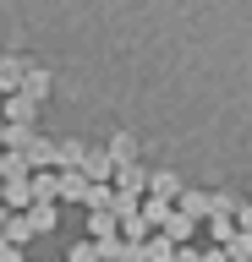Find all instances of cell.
Instances as JSON below:
<instances>
[{
	"label": "cell",
	"instance_id": "cell-13",
	"mask_svg": "<svg viewBox=\"0 0 252 262\" xmlns=\"http://www.w3.org/2000/svg\"><path fill=\"white\" fill-rule=\"evenodd\" d=\"M143 257H148V262H170V257H176V246H170L165 235H153V241L143 246Z\"/></svg>",
	"mask_w": 252,
	"mask_h": 262
},
{
	"label": "cell",
	"instance_id": "cell-15",
	"mask_svg": "<svg viewBox=\"0 0 252 262\" xmlns=\"http://www.w3.org/2000/svg\"><path fill=\"white\" fill-rule=\"evenodd\" d=\"M28 196H33L28 175H11V180H6V202H28Z\"/></svg>",
	"mask_w": 252,
	"mask_h": 262
},
{
	"label": "cell",
	"instance_id": "cell-1",
	"mask_svg": "<svg viewBox=\"0 0 252 262\" xmlns=\"http://www.w3.org/2000/svg\"><path fill=\"white\" fill-rule=\"evenodd\" d=\"M110 180H115V196H137V191H148V169H143V164H115V175H110Z\"/></svg>",
	"mask_w": 252,
	"mask_h": 262
},
{
	"label": "cell",
	"instance_id": "cell-12",
	"mask_svg": "<svg viewBox=\"0 0 252 262\" xmlns=\"http://www.w3.org/2000/svg\"><path fill=\"white\" fill-rule=\"evenodd\" d=\"M55 159L66 164V169H77V164L88 159V147H83V142H61V147H55Z\"/></svg>",
	"mask_w": 252,
	"mask_h": 262
},
{
	"label": "cell",
	"instance_id": "cell-21",
	"mask_svg": "<svg viewBox=\"0 0 252 262\" xmlns=\"http://www.w3.org/2000/svg\"><path fill=\"white\" fill-rule=\"evenodd\" d=\"M225 262H252V257H225Z\"/></svg>",
	"mask_w": 252,
	"mask_h": 262
},
{
	"label": "cell",
	"instance_id": "cell-9",
	"mask_svg": "<svg viewBox=\"0 0 252 262\" xmlns=\"http://www.w3.org/2000/svg\"><path fill=\"white\" fill-rule=\"evenodd\" d=\"M22 219H28V229H33V235H44V229H55V224H61V219H55V202H33Z\"/></svg>",
	"mask_w": 252,
	"mask_h": 262
},
{
	"label": "cell",
	"instance_id": "cell-16",
	"mask_svg": "<svg viewBox=\"0 0 252 262\" xmlns=\"http://www.w3.org/2000/svg\"><path fill=\"white\" fill-rule=\"evenodd\" d=\"M208 229H214V241H219V246H230V241H236V219H208Z\"/></svg>",
	"mask_w": 252,
	"mask_h": 262
},
{
	"label": "cell",
	"instance_id": "cell-2",
	"mask_svg": "<svg viewBox=\"0 0 252 262\" xmlns=\"http://www.w3.org/2000/svg\"><path fill=\"white\" fill-rule=\"evenodd\" d=\"M148 191H153V202H176L186 186H181V175H170V169H153V175H148Z\"/></svg>",
	"mask_w": 252,
	"mask_h": 262
},
{
	"label": "cell",
	"instance_id": "cell-20",
	"mask_svg": "<svg viewBox=\"0 0 252 262\" xmlns=\"http://www.w3.org/2000/svg\"><path fill=\"white\" fill-rule=\"evenodd\" d=\"M0 262H22V251H17V246H6V241H0Z\"/></svg>",
	"mask_w": 252,
	"mask_h": 262
},
{
	"label": "cell",
	"instance_id": "cell-22",
	"mask_svg": "<svg viewBox=\"0 0 252 262\" xmlns=\"http://www.w3.org/2000/svg\"><path fill=\"white\" fill-rule=\"evenodd\" d=\"M0 142H6V120H0Z\"/></svg>",
	"mask_w": 252,
	"mask_h": 262
},
{
	"label": "cell",
	"instance_id": "cell-11",
	"mask_svg": "<svg viewBox=\"0 0 252 262\" xmlns=\"http://www.w3.org/2000/svg\"><path fill=\"white\" fill-rule=\"evenodd\" d=\"M61 196H66V202H83V196H88V180L77 175V169H61Z\"/></svg>",
	"mask_w": 252,
	"mask_h": 262
},
{
	"label": "cell",
	"instance_id": "cell-17",
	"mask_svg": "<svg viewBox=\"0 0 252 262\" xmlns=\"http://www.w3.org/2000/svg\"><path fill=\"white\" fill-rule=\"evenodd\" d=\"M236 235H252V202H241V208H236Z\"/></svg>",
	"mask_w": 252,
	"mask_h": 262
},
{
	"label": "cell",
	"instance_id": "cell-14",
	"mask_svg": "<svg viewBox=\"0 0 252 262\" xmlns=\"http://www.w3.org/2000/svg\"><path fill=\"white\" fill-rule=\"evenodd\" d=\"M88 229H93V241H110V235H115V213H93Z\"/></svg>",
	"mask_w": 252,
	"mask_h": 262
},
{
	"label": "cell",
	"instance_id": "cell-3",
	"mask_svg": "<svg viewBox=\"0 0 252 262\" xmlns=\"http://www.w3.org/2000/svg\"><path fill=\"white\" fill-rule=\"evenodd\" d=\"M159 235H165L170 246H186V241H192V219H186L181 208H170V213H165V224H159Z\"/></svg>",
	"mask_w": 252,
	"mask_h": 262
},
{
	"label": "cell",
	"instance_id": "cell-7",
	"mask_svg": "<svg viewBox=\"0 0 252 262\" xmlns=\"http://www.w3.org/2000/svg\"><path fill=\"white\" fill-rule=\"evenodd\" d=\"M104 153H110V164H132V159H137V137H132V131H115Z\"/></svg>",
	"mask_w": 252,
	"mask_h": 262
},
{
	"label": "cell",
	"instance_id": "cell-19",
	"mask_svg": "<svg viewBox=\"0 0 252 262\" xmlns=\"http://www.w3.org/2000/svg\"><path fill=\"white\" fill-rule=\"evenodd\" d=\"M170 262H203V251H192V246H176V257Z\"/></svg>",
	"mask_w": 252,
	"mask_h": 262
},
{
	"label": "cell",
	"instance_id": "cell-6",
	"mask_svg": "<svg viewBox=\"0 0 252 262\" xmlns=\"http://www.w3.org/2000/svg\"><path fill=\"white\" fill-rule=\"evenodd\" d=\"M22 77H28V60H17V55H6L0 60V93H17Z\"/></svg>",
	"mask_w": 252,
	"mask_h": 262
},
{
	"label": "cell",
	"instance_id": "cell-10",
	"mask_svg": "<svg viewBox=\"0 0 252 262\" xmlns=\"http://www.w3.org/2000/svg\"><path fill=\"white\" fill-rule=\"evenodd\" d=\"M176 202H181V213L192 219V224H198V219H208V208H214V202H208V191H181Z\"/></svg>",
	"mask_w": 252,
	"mask_h": 262
},
{
	"label": "cell",
	"instance_id": "cell-4",
	"mask_svg": "<svg viewBox=\"0 0 252 262\" xmlns=\"http://www.w3.org/2000/svg\"><path fill=\"white\" fill-rule=\"evenodd\" d=\"M22 98H33V104H44L50 98V71H38V66H28V77H22V88H17Z\"/></svg>",
	"mask_w": 252,
	"mask_h": 262
},
{
	"label": "cell",
	"instance_id": "cell-5",
	"mask_svg": "<svg viewBox=\"0 0 252 262\" xmlns=\"http://www.w3.org/2000/svg\"><path fill=\"white\" fill-rule=\"evenodd\" d=\"M33 110H38L33 98L11 93V98H6V126H33Z\"/></svg>",
	"mask_w": 252,
	"mask_h": 262
},
{
	"label": "cell",
	"instance_id": "cell-8",
	"mask_svg": "<svg viewBox=\"0 0 252 262\" xmlns=\"http://www.w3.org/2000/svg\"><path fill=\"white\" fill-rule=\"evenodd\" d=\"M28 186L38 202H50V196H61V169H38V175H28Z\"/></svg>",
	"mask_w": 252,
	"mask_h": 262
},
{
	"label": "cell",
	"instance_id": "cell-18",
	"mask_svg": "<svg viewBox=\"0 0 252 262\" xmlns=\"http://www.w3.org/2000/svg\"><path fill=\"white\" fill-rule=\"evenodd\" d=\"M71 262H99V251L93 246H71Z\"/></svg>",
	"mask_w": 252,
	"mask_h": 262
}]
</instances>
